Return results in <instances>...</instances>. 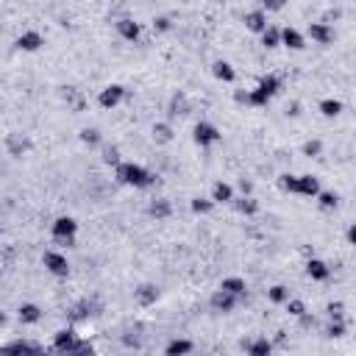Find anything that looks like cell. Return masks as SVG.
<instances>
[{
    "label": "cell",
    "instance_id": "bcb514c9",
    "mask_svg": "<svg viewBox=\"0 0 356 356\" xmlns=\"http://www.w3.org/2000/svg\"><path fill=\"white\" fill-rule=\"evenodd\" d=\"M220 3H225V0H220Z\"/></svg>",
    "mask_w": 356,
    "mask_h": 356
},
{
    "label": "cell",
    "instance_id": "8fae6325",
    "mask_svg": "<svg viewBox=\"0 0 356 356\" xmlns=\"http://www.w3.org/2000/svg\"><path fill=\"white\" fill-rule=\"evenodd\" d=\"M295 192H301V195H317L320 192V184H317V178H312V175H301L298 178V187H295Z\"/></svg>",
    "mask_w": 356,
    "mask_h": 356
},
{
    "label": "cell",
    "instance_id": "e0dca14e",
    "mask_svg": "<svg viewBox=\"0 0 356 356\" xmlns=\"http://www.w3.org/2000/svg\"><path fill=\"white\" fill-rule=\"evenodd\" d=\"M136 301H139V304H153V301H156V287H151V284H145V287H139L136 289Z\"/></svg>",
    "mask_w": 356,
    "mask_h": 356
},
{
    "label": "cell",
    "instance_id": "5bb4252c",
    "mask_svg": "<svg viewBox=\"0 0 356 356\" xmlns=\"http://www.w3.org/2000/svg\"><path fill=\"white\" fill-rule=\"evenodd\" d=\"M306 270H309V276H312V278H317V281H325V278H329V267L320 262V259H309Z\"/></svg>",
    "mask_w": 356,
    "mask_h": 356
},
{
    "label": "cell",
    "instance_id": "f35d334b",
    "mask_svg": "<svg viewBox=\"0 0 356 356\" xmlns=\"http://www.w3.org/2000/svg\"><path fill=\"white\" fill-rule=\"evenodd\" d=\"M153 28H159V31H170V20L167 17H159V20H153Z\"/></svg>",
    "mask_w": 356,
    "mask_h": 356
},
{
    "label": "cell",
    "instance_id": "4316f807",
    "mask_svg": "<svg viewBox=\"0 0 356 356\" xmlns=\"http://www.w3.org/2000/svg\"><path fill=\"white\" fill-rule=\"evenodd\" d=\"M178 114H187V98H184V95H175V100H173L170 117H178Z\"/></svg>",
    "mask_w": 356,
    "mask_h": 356
},
{
    "label": "cell",
    "instance_id": "1f68e13d",
    "mask_svg": "<svg viewBox=\"0 0 356 356\" xmlns=\"http://www.w3.org/2000/svg\"><path fill=\"white\" fill-rule=\"evenodd\" d=\"M103 162L106 164H120V153H117V147H106V151H103Z\"/></svg>",
    "mask_w": 356,
    "mask_h": 356
},
{
    "label": "cell",
    "instance_id": "836d02e7",
    "mask_svg": "<svg viewBox=\"0 0 356 356\" xmlns=\"http://www.w3.org/2000/svg\"><path fill=\"white\" fill-rule=\"evenodd\" d=\"M251 353L253 356H264V353H270V342H253V345H251Z\"/></svg>",
    "mask_w": 356,
    "mask_h": 356
},
{
    "label": "cell",
    "instance_id": "ac0fdd59",
    "mask_svg": "<svg viewBox=\"0 0 356 356\" xmlns=\"http://www.w3.org/2000/svg\"><path fill=\"white\" fill-rule=\"evenodd\" d=\"M220 289H225V292H231V295H242L245 292V281H242V278H225Z\"/></svg>",
    "mask_w": 356,
    "mask_h": 356
},
{
    "label": "cell",
    "instance_id": "8d00e7d4",
    "mask_svg": "<svg viewBox=\"0 0 356 356\" xmlns=\"http://www.w3.org/2000/svg\"><path fill=\"white\" fill-rule=\"evenodd\" d=\"M281 187L289 189V192H295V187H298V178H295V175H284V178H281Z\"/></svg>",
    "mask_w": 356,
    "mask_h": 356
},
{
    "label": "cell",
    "instance_id": "e575fe53",
    "mask_svg": "<svg viewBox=\"0 0 356 356\" xmlns=\"http://www.w3.org/2000/svg\"><path fill=\"white\" fill-rule=\"evenodd\" d=\"M320 151H323V145H320L317 139H312V142H306V145H304V153H306V156H317Z\"/></svg>",
    "mask_w": 356,
    "mask_h": 356
},
{
    "label": "cell",
    "instance_id": "cb8c5ba5",
    "mask_svg": "<svg viewBox=\"0 0 356 356\" xmlns=\"http://www.w3.org/2000/svg\"><path fill=\"white\" fill-rule=\"evenodd\" d=\"M147 212H151L153 217H167L170 215V203H167V200H153Z\"/></svg>",
    "mask_w": 356,
    "mask_h": 356
},
{
    "label": "cell",
    "instance_id": "f6af8a7d",
    "mask_svg": "<svg viewBox=\"0 0 356 356\" xmlns=\"http://www.w3.org/2000/svg\"><path fill=\"white\" fill-rule=\"evenodd\" d=\"M0 320H3V312H0Z\"/></svg>",
    "mask_w": 356,
    "mask_h": 356
},
{
    "label": "cell",
    "instance_id": "ba28073f",
    "mask_svg": "<svg viewBox=\"0 0 356 356\" xmlns=\"http://www.w3.org/2000/svg\"><path fill=\"white\" fill-rule=\"evenodd\" d=\"M245 25L251 28V31L262 34L264 28H267V14H264L262 9H259V11H248V14H245Z\"/></svg>",
    "mask_w": 356,
    "mask_h": 356
},
{
    "label": "cell",
    "instance_id": "ee69618b",
    "mask_svg": "<svg viewBox=\"0 0 356 356\" xmlns=\"http://www.w3.org/2000/svg\"><path fill=\"white\" fill-rule=\"evenodd\" d=\"M236 100H240V103H248V92H236Z\"/></svg>",
    "mask_w": 356,
    "mask_h": 356
},
{
    "label": "cell",
    "instance_id": "30bf717a",
    "mask_svg": "<svg viewBox=\"0 0 356 356\" xmlns=\"http://www.w3.org/2000/svg\"><path fill=\"white\" fill-rule=\"evenodd\" d=\"M17 47H22V50H39V47H42V37H39L37 31H25L20 39H17Z\"/></svg>",
    "mask_w": 356,
    "mask_h": 356
},
{
    "label": "cell",
    "instance_id": "52a82bcc",
    "mask_svg": "<svg viewBox=\"0 0 356 356\" xmlns=\"http://www.w3.org/2000/svg\"><path fill=\"white\" fill-rule=\"evenodd\" d=\"M309 37L317 39L320 45H329L331 39H334V34H331V28L325 25V22H312V25H309Z\"/></svg>",
    "mask_w": 356,
    "mask_h": 356
},
{
    "label": "cell",
    "instance_id": "f1b7e54d",
    "mask_svg": "<svg viewBox=\"0 0 356 356\" xmlns=\"http://www.w3.org/2000/svg\"><path fill=\"white\" fill-rule=\"evenodd\" d=\"M81 139H84L86 145H98V142H100V134L95 131V128H84V131H81Z\"/></svg>",
    "mask_w": 356,
    "mask_h": 356
},
{
    "label": "cell",
    "instance_id": "83f0119b",
    "mask_svg": "<svg viewBox=\"0 0 356 356\" xmlns=\"http://www.w3.org/2000/svg\"><path fill=\"white\" fill-rule=\"evenodd\" d=\"M337 200H340V198H337L334 192H323V195H320V206H323V209H337Z\"/></svg>",
    "mask_w": 356,
    "mask_h": 356
},
{
    "label": "cell",
    "instance_id": "7402d4cb",
    "mask_svg": "<svg viewBox=\"0 0 356 356\" xmlns=\"http://www.w3.org/2000/svg\"><path fill=\"white\" fill-rule=\"evenodd\" d=\"M20 320H22V323H37V320H39V309L34 304H25L20 309Z\"/></svg>",
    "mask_w": 356,
    "mask_h": 356
},
{
    "label": "cell",
    "instance_id": "2e32d148",
    "mask_svg": "<svg viewBox=\"0 0 356 356\" xmlns=\"http://www.w3.org/2000/svg\"><path fill=\"white\" fill-rule=\"evenodd\" d=\"M231 195H234V192H231V187H228V184H215V189H212V200H215V203H225V200H231Z\"/></svg>",
    "mask_w": 356,
    "mask_h": 356
},
{
    "label": "cell",
    "instance_id": "ffe728a7",
    "mask_svg": "<svg viewBox=\"0 0 356 356\" xmlns=\"http://www.w3.org/2000/svg\"><path fill=\"white\" fill-rule=\"evenodd\" d=\"M153 136H156L159 142H170L173 139V128H170L167 123H156V126H153Z\"/></svg>",
    "mask_w": 356,
    "mask_h": 356
},
{
    "label": "cell",
    "instance_id": "603a6c76",
    "mask_svg": "<svg viewBox=\"0 0 356 356\" xmlns=\"http://www.w3.org/2000/svg\"><path fill=\"white\" fill-rule=\"evenodd\" d=\"M320 111H323L325 117H337L342 111V103L340 100H323V103H320Z\"/></svg>",
    "mask_w": 356,
    "mask_h": 356
},
{
    "label": "cell",
    "instance_id": "ab89813d",
    "mask_svg": "<svg viewBox=\"0 0 356 356\" xmlns=\"http://www.w3.org/2000/svg\"><path fill=\"white\" fill-rule=\"evenodd\" d=\"M289 312H292L295 317H301V314H304V304H301V301H289Z\"/></svg>",
    "mask_w": 356,
    "mask_h": 356
},
{
    "label": "cell",
    "instance_id": "7a4b0ae2",
    "mask_svg": "<svg viewBox=\"0 0 356 356\" xmlns=\"http://www.w3.org/2000/svg\"><path fill=\"white\" fill-rule=\"evenodd\" d=\"M278 89V78L276 75H267V78L259 81V86L253 89V92H248V103H253V106H264L267 100H270V95Z\"/></svg>",
    "mask_w": 356,
    "mask_h": 356
},
{
    "label": "cell",
    "instance_id": "277c9868",
    "mask_svg": "<svg viewBox=\"0 0 356 356\" xmlns=\"http://www.w3.org/2000/svg\"><path fill=\"white\" fill-rule=\"evenodd\" d=\"M45 267L50 273H56V276H67V270H70L67 259H64L62 253H56V251H47L45 253Z\"/></svg>",
    "mask_w": 356,
    "mask_h": 356
},
{
    "label": "cell",
    "instance_id": "6da1fadb",
    "mask_svg": "<svg viewBox=\"0 0 356 356\" xmlns=\"http://www.w3.org/2000/svg\"><path fill=\"white\" fill-rule=\"evenodd\" d=\"M117 178L123 184H131V187H147L153 181L151 173L145 167H139V164H117Z\"/></svg>",
    "mask_w": 356,
    "mask_h": 356
},
{
    "label": "cell",
    "instance_id": "d6a6232c",
    "mask_svg": "<svg viewBox=\"0 0 356 356\" xmlns=\"http://www.w3.org/2000/svg\"><path fill=\"white\" fill-rule=\"evenodd\" d=\"M56 345L58 348H73V331H62L58 340H56Z\"/></svg>",
    "mask_w": 356,
    "mask_h": 356
},
{
    "label": "cell",
    "instance_id": "60d3db41",
    "mask_svg": "<svg viewBox=\"0 0 356 356\" xmlns=\"http://www.w3.org/2000/svg\"><path fill=\"white\" fill-rule=\"evenodd\" d=\"M342 331H345V325H342V323H337V325H331V329H329V334H331V337H340Z\"/></svg>",
    "mask_w": 356,
    "mask_h": 356
},
{
    "label": "cell",
    "instance_id": "44dd1931",
    "mask_svg": "<svg viewBox=\"0 0 356 356\" xmlns=\"http://www.w3.org/2000/svg\"><path fill=\"white\" fill-rule=\"evenodd\" d=\"M64 98H67V103L73 106L75 111H81V109H84V98H81V95L75 92L73 86H67V89H64Z\"/></svg>",
    "mask_w": 356,
    "mask_h": 356
},
{
    "label": "cell",
    "instance_id": "4fadbf2b",
    "mask_svg": "<svg viewBox=\"0 0 356 356\" xmlns=\"http://www.w3.org/2000/svg\"><path fill=\"white\" fill-rule=\"evenodd\" d=\"M281 42L287 47H292V50H301V47H304V37H301L295 28H284V31H281Z\"/></svg>",
    "mask_w": 356,
    "mask_h": 356
},
{
    "label": "cell",
    "instance_id": "7bdbcfd3",
    "mask_svg": "<svg viewBox=\"0 0 356 356\" xmlns=\"http://www.w3.org/2000/svg\"><path fill=\"white\" fill-rule=\"evenodd\" d=\"M240 189H242V195H248V192H251V181H245V178H242V181H240Z\"/></svg>",
    "mask_w": 356,
    "mask_h": 356
},
{
    "label": "cell",
    "instance_id": "d590c367",
    "mask_svg": "<svg viewBox=\"0 0 356 356\" xmlns=\"http://www.w3.org/2000/svg\"><path fill=\"white\" fill-rule=\"evenodd\" d=\"M270 301H276V304L287 301V289H284V287H273V289H270Z\"/></svg>",
    "mask_w": 356,
    "mask_h": 356
},
{
    "label": "cell",
    "instance_id": "f546056e",
    "mask_svg": "<svg viewBox=\"0 0 356 356\" xmlns=\"http://www.w3.org/2000/svg\"><path fill=\"white\" fill-rule=\"evenodd\" d=\"M212 203H215V200H203V198H195V200H192V212H198V215H203V212H209V209H212Z\"/></svg>",
    "mask_w": 356,
    "mask_h": 356
},
{
    "label": "cell",
    "instance_id": "7c38bea8",
    "mask_svg": "<svg viewBox=\"0 0 356 356\" xmlns=\"http://www.w3.org/2000/svg\"><path fill=\"white\" fill-rule=\"evenodd\" d=\"M212 73H215V78H220L225 81V84H231V81L236 78V73H234V67H231L228 62H215V67H212Z\"/></svg>",
    "mask_w": 356,
    "mask_h": 356
},
{
    "label": "cell",
    "instance_id": "b9f144b4",
    "mask_svg": "<svg viewBox=\"0 0 356 356\" xmlns=\"http://www.w3.org/2000/svg\"><path fill=\"white\" fill-rule=\"evenodd\" d=\"M329 312H331V317H340V314H342V304H331Z\"/></svg>",
    "mask_w": 356,
    "mask_h": 356
},
{
    "label": "cell",
    "instance_id": "9a60e30c",
    "mask_svg": "<svg viewBox=\"0 0 356 356\" xmlns=\"http://www.w3.org/2000/svg\"><path fill=\"white\" fill-rule=\"evenodd\" d=\"M117 31H120V37H126V39H136V37H139V25H136L134 20H120V22H117Z\"/></svg>",
    "mask_w": 356,
    "mask_h": 356
},
{
    "label": "cell",
    "instance_id": "d4e9b609",
    "mask_svg": "<svg viewBox=\"0 0 356 356\" xmlns=\"http://www.w3.org/2000/svg\"><path fill=\"white\" fill-rule=\"evenodd\" d=\"M236 209H240L242 215H256L259 206H256V200H253V198H242V200H236Z\"/></svg>",
    "mask_w": 356,
    "mask_h": 356
},
{
    "label": "cell",
    "instance_id": "d6986e66",
    "mask_svg": "<svg viewBox=\"0 0 356 356\" xmlns=\"http://www.w3.org/2000/svg\"><path fill=\"white\" fill-rule=\"evenodd\" d=\"M278 39H281V31H278V28H264L262 31V45L264 47H276Z\"/></svg>",
    "mask_w": 356,
    "mask_h": 356
},
{
    "label": "cell",
    "instance_id": "74e56055",
    "mask_svg": "<svg viewBox=\"0 0 356 356\" xmlns=\"http://www.w3.org/2000/svg\"><path fill=\"white\" fill-rule=\"evenodd\" d=\"M262 6L267 11H278V9H284V0H262Z\"/></svg>",
    "mask_w": 356,
    "mask_h": 356
},
{
    "label": "cell",
    "instance_id": "8992f818",
    "mask_svg": "<svg viewBox=\"0 0 356 356\" xmlns=\"http://www.w3.org/2000/svg\"><path fill=\"white\" fill-rule=\"evenodd\" d=\"M120 98H123V86H106L103 92H100V98H98V103L103 106V109H114L117 103H120Z\"/></svg>",
    "mask_w": 356,
    "mask_h": 356
},
{
    "label": "cell",
    "instance_id": "4dcf8cb0",
    "mask_svg": "<svg viewBox=\"0 0 356 356\" xmlns=\"http://www.w3.org/2000/svg\"><path fill=\"white\" fill-rule=\"evenodd\" d=\"M187 351H192V345H189V342H173V345H167V353H170V356L187 353Z\"/></svg>",
    "mask_w": 356,
    "mask_h": 356
},
{
    "label": "cell",
    "instance_id": "9c48e42d",
    "mask_svg": "<svg viewBox=\"0 0 356 356\" xmlns=\"http://www.w3.org/2000/svg\"><path fill=\"white\" fill-rule=\"evenodd\" d=\"M234 298H236V295H231V292H225V289H220V292L212 295V306H215V309L228 312V309H234V304H236Z\"/></svg>",
    "mask_w": 356,
    "mask_h": 356
},
{
    "label": "cell",
    "instance_id": "484cf974",
    "mask_svg": "<svg viewBox=\"0 0 356 356\" xmlns=\"http://www.w3.org/2000/svg\"><path fill=\"white\" fill-rule=\"evenodd\" d=\"M25 147H28V142L22 139V136H9V151L14 153V156H20Z\"/></svg>",
    "mask_w": 356,
    "mask_h": 356
},
{
    "label": "cell",
    "instance_id": "3957f363",
    "mask_svg": "<svg viewBox=\"0 0 356 356\" xmlns=\"http://www.w3.org/2000/svg\"><path fill=\"white\" fill-rule=\"evenodd\" d=\"M75 228H78V223H75L73 217H58V220L53 223V236H56V240H73Z\"/></svg>",
    "mask_w": 356,
    "mask_h": 356
},
{
    "label": "cell",
    "instance_id": "5b68a950",
    "mask_svg": "<svg viewBox=\"0 0 356 356\" xmlns=\"http://www.w3.org/2000/svg\"><path fill=\"white\" fill-rule=\"evenodd\" d=\"M220 139V134H217L215 126H209V123H198L195 126V142L198 145H212V142Z\"/></svg>",
    "mask_w": 356,
    "mask_h": 356
}]
</instances>
